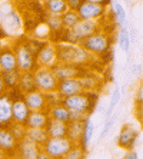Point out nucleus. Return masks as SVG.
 <instances>
[{
    "instance_id": "1",
    "label": "nucleus",
    "mask_w": 143,
    "mask_h": 159,
    "mask_svg": "<svg viewBox=\"0 0 143 159\" xmlns=\"http://www.w3.org/2000/svg\"><path fill=\"white\" fill-rule=\"evenodd\" d=\"M56 56L57 62L66 63V65H74L82 66L92 62L93 55L82 49L79 44H69V43H57L56 44Z\"/></svg>"
},
{
    "instance_id": "2",
    "label": "nucleus",
    "mask_w": 143,
    "mask_h": 159,
    "mask_svg": "<svg viewBox=\"0 0 143 159\" xmlns=\"http://www.w3.org/2000/svg\"><path fill=\"white\" fill-rule=\"evenodd\" d=\"M17 63V70L20 73H30L37 67L36 63V53L32 50V46L29 43H17L13 48Z\"/></svg>"
},
{
    "instance_id": "3",
    "label": "nucleus",
    "mask_w": 143,
    "mask_h": 159,
    "mask_svg": "<svg viewBox=\"0 0 143 159\" xmlns=\"http://www.w3.org/2000/svg\"><path fill=\"white\" fill-rule=\"evenodd\" d=\"M32 75H33V80L37 90H40L43 93L56 92V89H57V79L55 78V75L51 73L50 67L37 66L32 72Z\"/></svg>"
},
{
    "instance_id": "4",
    "label": "nucleus",
    "mask_w": 143,
    "mask_h": 159,
    "mask_svg": "<svg viewBox=\"0 0 143 159\" xmlns=\"http://www.w3.org/2000/svg\"><path fill=\"white\" fill-rule=\"evenodd\" d=\"M79 46L93 56L102 55V53L109 50L110 40H109V36L105 34L103 32H96V33L90 34L89 37L83 39V40L79 43Z\"/></svg>"
},
{
    "instance_id": "5",
    "label": "nucleus",
    "mask_w": 143,
    "mask_h": 159,
    "mask_svg": "<svg viewBox=\"0 0 143 159\" xmlns=\"http://www.w3.org/2000/svg\"><path fill=\"white\" fill-rule=\"evenodd\" d=\"M76 11L84 20H99L106 13V6L103 0H82Z\"/></svg>"
},
{
    "instance_id": "6",
    "label": "nucleus",
    "mask_w": 143,
    "mask_h": 159,
    "mask_svg": "<svg viewBox=\"0 0 143 159\" xmlns=\"http://www.w3.org/2000/svg\"><path fill=\"white\" fill-rule=\"evenodd\" d=\"M72 146L73 143L67 138H49L40 146V149L43 153L50 156L51 159H62Z\"/></svg>"
},
{
    "instance_id": "7",
    "label": "nucleus",
    "mask_w": 143,
    "mask_h": 159,
    "mask_svg": "<svg viewBox=\"0 0 143 159\" xmlns=\"http://www.w3.org/2000/svg\"><path fill=\"white\" fill-rule=\"evenodd\" d=\"M0 26L3 29L4 34L9 36H15V33H19L23 27V22L17 10L10 7L9 10L3 11L0 15Z\"/></svg>"
},
{
    "instance_id": "8",
    "label": "nucleus",
    "mask_w": 143,
    "mask_h": 159,
    "mask_svg": "<svg viewBox=\"0 0 143 159\" xmlns=\"http://www.w3.org/2000/svg\"><path fill=\"white\" fill-rule=\"evenodd\" d=\"M23 100L27 105L30 112H46L49 111L47 106V99H46V93L40 92V90H32L29 93L23 95Z\"/></svg>"
},
{
    "instance_id": "9",
    "label": "nucleus",
    "mask_w": 143,
    "mask_h": 159,
    "mask_svg": "<svg viewBox=\"0 0 143 159\" xmlns=\"http://www.w3.org/2000/svg\"><path fill=\"white\" fill-rule=\"evenodd\" d=\"M36 63L37 66L51 67L57 63V56H56V44L44 43L39 52L36 53Z\"/></svg>"
},
{
    "instance_id": "10",
    "label": "nucleus",
    "mask_w": 143,
    "mask_h": 159,
    "mask_svg": "<svg viewBox=\"0 0 143 159\" xmlns=\"http://www.w3.org/2000/svg\"><path fill=\"white\" fill-rule=\"evenodd\" d=\"M51 73L55 75V78L59 80L63 79H72V78H79L84 70H82L80 66H74V65H66V63H56L50 67Z\"/></svg>"
},
{
    "instance_id": "11",
    "label": "nucleus",
    "mask_w": 143,
    "mask_h": 159,
    "mask_svg": "<svg viewBox=\"0 0 143 159\" xmlns=\"http://www.w3.org/2000/svg\"><path fill=\"white\" fill-rule=\"evenodd\" d=\"M137 136H139V132H137L132 125L126 123V125L122 126V129L118 135L116 142H118V145L122 149L129 151V149H133L136 141H137Z\"/></svg>"
},
{
    "instance_id": "12",
    "label": "nucleus",
    "mask_w": 143,
    "mask_h": 159,
    "mask_svg": "<svg viewBox=\"0 0 143 159\" xmlns=\"http://www.w3.org/2000/svg\"><path fill=\"white\" fill-rule=\"evenodd\" d=\"M40 146L34 142H32L27 138H23L22 141L17 143V149H16V156L19 159H37L40 155Z\"/></svg>"
},
{
    "instance_id": "13",
    "label": "nucleus",
    "mask_w": 143,
    "mask_h": 159,
    "mask_svg": "<svg viewBox=\"0 0 143 159\" xmlns=\"http://www.w3.org/2000/svg\"><path fill=\"white\" fill-rule=\"evenodd\" d=\"M84 92L83 88H82L80 82L77 78H72V79H63V80L57 82V89H56V93L59 95L60 98H67V96H73L77 93Z\"/></svg>"
},
{
    "instance_id": "14",
    "label": "nucleus",
    "mask_w": 143,
    "mask_h": 159,
    "mask_svg": "<svg viewBox=\"0 0 143 159\" xmlns=\"http://www.w3.org/2000/svg\"><path fill=\"white\" fill-rule=\"evenodd\" d=\"M17 63H16L15 50L11 46H2L0 48V72L16 70Z\"/></svg>"
},
{
    "instance_id": "15",
    "label": "nucleus",
    "mask_w": 143,
    "mask_h": 159,
    "mask_svg": "<svg viewBox=\"0 0 143 159\" xmlns=\"http://www.w3.org/2000/svg\"><path fill=\"white\" fill-rule=\"evenodd\" d=\"M77 79L80 82L84 92H97L102 88V78H99L96 73L83 72Z\"/></svg>"
},
{
    "instance_id": "16",
    "label": "nucleus",
    "mask_w": 143,
    "mask_h": 159,
    "mask_svg": "<svg viewBox=\"0 0 143 159\" xmlns=\"http://www.w3.org/2000/svg\"><path fill=\"white\" fill-rule=\"evenodd\" d=\"M19 142L15 139V136L10 133V130L6 128H0V149H3L7 155H15L17 149Z\"/></svg>"
},
{
    "instance_id": "17",
    "label": "nucleus",
    "mask_w": 143,
    "mask_h": 159,
    "mask_svg": "<svg viewBox=\"0 0 143 159\" xmlns=\"http://www.w3.org/2000/svg\"><path fill=\"white\" fill-rule=\"evenodd\" d=\"M30 111L23 99H17L11 102V122L25 123Z\"/></svg>"
},
{
    "instance_id": "18",
    "label": "nucleus",
    "mask_w": 143,
    "mask_h": 159,
    "mask_svg": "<svg viewBox=\"0 0 143 159\" xmlns=\"http://www.w3.org/2000/svg\"><path fill=\"white\" fill-rule=\"evenodd\" d=\"M86 120V119H84ZM84 120H69L67 122V132L66 138L73 145H79L82 141V135H83Z\"/></svg>"
},
{
    "instance_id": "19",
    "label": "nucleus",
    "mask_w": 143,
    "mask_h": 159,
    "mask_svg": "<svg viewBox=\"0 0 143 159\" xmlns=\"http://www.w3.org/2000/svg\"><path fill=\"white\" fill-rule=\"evenodd\" d=\"M11 102L7 95L0 96V128L7 126L11 122Z\"/></svg>"
},
{
    "instance_id": "20",
    "label": "nucleus",
    "mask_w": 143,
    "mask_h": 159,
    "mask_svg": "<svg viewBox=\"0 0 143 159\" xmlns=\"http://www.w3.org/2000/svg\"><path fill=\"white\" fill-rule=\"evenodd\" d=\"M44 129L47 132L49 138H66L67 132V123L55 120V119H49Z\"/></svg>"
},
{
    "instance_id": "21",
    "label": "nucleus",
    "mask_w": 143,
    "mask_h": 159,
    "mask_svg": "<svg viewBox=\"0 0 143 159\" xmlns=\"http://www.w3.org/2000/svg\"><path fill=\"white\" fill-rule=\"evenodd\" d=\"M47 120V112H30L25 122V126L26 128H44Z\"/></svg>"
},
{
    "instance_id": "22",
    "label": "nucleus",
    "mask_w": 143,
    "mask_h": 159,
    "mask_svg": "<svg viewBox=\"0 0 143 159\" xmlns=\"http://www.w3.org/2000/svg\"><path fill=\"white\" fill-rule=\"evenodd\" d=\"M49 119H55V120H60V122L67 123L69 122V109L65 105L57 103L49 107L47 111Z\"/></svg>"
},
{
    "instance_id": "23",
    "label": "nucleus",
    "mask_w": 143,
    "mask_h": 159,
    "mask_svg": "<svg viewBox=\"0 0 143 159\" xmlns=\"http://www.w3.org/2000/svg\"><path fill=\"white\" fill-rule=\"evenodd\" d=\"M26 138L30 139L32 142H34V143H37L39 146H42L49 139V135L44 128H27Z\"/></svg>"
},
{
    "instance_id": "24",
    "label": "nucleus",
    "mask_w": 143,
    "mask_h": 159,
    "mask_svg": "<svg viewBox=\"0 0 143 159\" xmlns=\"http://www.w3.org/2000/svg\"><path fill=\"white\" fill-rule=\"evenodd\" d=\"M44 9H46V13L56 16H62L65 11L69 10L66 0H49L47 3H44Z\"/></svg>"
},
{
    "instance_id": "25",
    "label": "nucleus",
    "mask_w": 143,
    "mask_h": 159,
    "mask_svg": "<svg viewBox=\"0 0 143 159\" xmlns=\"http://www.w3.org/2000/svg\"><path fill=\"white\" fill-rule=\"evenodd\" d=\"M93 130H95V126H93L92 118L89 116V118H86V120H84L83 135H82V141H80V143H79L84 151H87V148H89V143H90V139H92Z\"/></svg>"
},
{
    "instance_id": "26",
    "label": "nucleus",
    "mask_w": 143,
    "mask_h": 159,
    "mask_svg": "<svg viewBox=\"0 0 143 159\" xmlns=\"http://www.w3.org/2000/svg\"><path fill=\"white\" fill-rule=\"evenodd\" d=\"M17 88L20 89V92H23V95H25V93L32 92V90H34V89H36V85H34L33 75H32V72H30V73H22V75H20Z\"/></svg>"
},
{
    "instance_id": "27",
    "label": "nucleus",
    "mask_w": 143,
    "mask_h": 159,
    "mask_svg": "<svg viewBox=\"0 0 143 159\" xmlns=\"http://www.w3.org/2000/svg\"><path fill=\"white\" fill-rule=\"evenodd\" d=\"M20 72L16 69V70H9V72H2V78H3L4 86L6 89H15L19 85V79H20Z\"/></svg>"
},
{
    "instance_id": "28",
    "label": "nucleus",
    "mask_w": 143,
    "mask_h": 159,
    "mask_svg": "<svg viewBox=\"0 0 143 159\" xmlns=\"http://www.w3.org/2000/svg\"><path fill=\"white\" fill-rule=\"evenodd\" d=\"M60 19H62L63 29H72V27L80 20V17H79V15H77V11L76 10H70V9L67 11H65V13L60 16Z\"/></svg>"
},
{
    "instance_id": "29",
    "label": "nucleus",
    "mask_w": 143,
    "mask_h": 159,
    "mask_svg": "<svg viewBox=\"0 0 143 159\" xmlns=\"http://www.w3.org/2000/svg\"><path fill=\"white\" fill-rule=\"evenodd\" d=\"M118 42H119V46L123 49V52H126L129 55L130 53V39H129V29L126 27V25L120 26L119 29V36H118Z\"/></svg>"
},
{
    "instance_id": "30",
    "label": "nucleus",
    "mask_w": 143,
    "mask_h": 159,
    "mask_svg": "<svg viewBox=\"0 0 143 159\" xmlns=\"http://www.w3.org/2000/svg\"><path fill=\"white\" fill-rule=\"evenodd\" d=\"M7 129L10 130V133L15 136V139L17 142H20L23 138H26V130L27 128L25 126V123H16V122H10L7 125Z\"/></svg>"
},
{
    "instance_id": "31",
    "label": "nucleus",
    "mask_w": 143,
    "mask_h": 159,
    "mask_svg": "<svg viewBox=\"0 0 143 159\" xmlns=\"http://www.w3.org/2000/svg\"><path fill=\"white\" fill-rule=\"evenodd\" d=\"M120 89L116 88L112 92V96H110V102H109V106H107L106 112H105V118H109V116H112L114 113V109H116V106H118V103L120 102Z\"/></svg>"
},
{
    "instance_id": "32",
    "label": "nucleus",
    "mask_w": 143,
    "mask_h": 159,
    "mask_svg": "<svg viewBox=\"0 0 143 159\" xmlns=\"http://www.w3.org/2000/svg\"><path fill=\"white\" fill-rule=\"evenodd\" d=\"M44 25L49 27V30H53V32L63 30V25H62V19H60V16L46 13V20H44Z\"/></svg>"
},
{
    "instance_id": "33",
    "label": "nucleus",
    "mask_w": 143,
    "mask_h": 159,
    "mask_svg": "<svg viewBox=\"0 0 143 159\" xmlns=\"http://www.w3.org/2000/svg\"><path fill=\"white\" fill-rule=\"evenodd\" d=\"M113 15H114V23L119 27L123 26L126 23V11L119 2H114L113 3Z\"/></svg>"
},
{
    "instance_id": "34",
    "label": "nucleus",
    "mask_w": 143,
    "mask_h": 159,
    "mask_svg": "<svg viewBox=\"0 0 143 159\" xmlns=\"http://www.w3.org/2000/svg\"><path fill=\"white\" fill-rule=\"evenodd\" d=\"M84 155H86V151L80 145H73L62 159H84Z\"/></svg>"
},
{
    "instance_id": "35",
    "label": "nucleus",
    "mask_w": 143,
    "mask_h": 159,
    "mask_svg": "<svg viewBox=\"0 0 143 159\" xmlns=\"http://www.w3.org/2000/svg\"><path fill=\"white\" fill-rule=\"evenodd\" d=\"M116 118H118V113H113L112 116L106 118V122H105V125H103V129H102V132H100V135H99V141H103V139L107 136V133L110 132L112 126H113L114 122H116Z\"/></svg>"
},
{
    "instance_id": "36",
    "label": "nucleus",
    "mask_w": 143,
    "mask_h": 159,
    "mask_svg": "<svg viewBox=\"0 0 143 159\" xmlns=\"http://www.w3.org/2000/svg\"><path fill=\"white\" fill-rule=\"evenodd\" d=\"M89 113L86 112H76V111H69V120H84L89 118Z\"/></svg>"
},
{
    "instance_id": "37",
    "label": "nucleus",
    "mask_w": 143,
    "mask_h": 159,
    "mask_svg": "<svg viewBox=\"0 0 143 159\" xmlns=\"http://www.w3.org/2000/svg\"><path fill=\"white\" fill-rule=\"evenodd\" d=\"M129 39H130V43H136L137 42V30H136V27H130V30H129Z\"/></svg>"
},
{
    "instance_id": "38",
    "label": "nucleus",
    "mask_w": 143,
    "mask_h": 159,
    "mask_svg": "<svg viewBox=\"0 0 143 159\" xmlns=\"http://www.w3.org/2000/svg\"><path fill=\"white\" fill-rule=\"evenodd\" d=\"M66 3L70 10H76V9L79 7V4L82 3V0H66Z\"/></svg>"
},
{
    "instance_id": "39",
    "label": "nucleus",
    "mask_w": 143,
    "mask_h": 159,
    "mask_svg": "<svg viewBox=\"0 0 143 159\" xmlns=\"http://www.w3.org/2000/svg\"><path fill=\"white\" fill-rule=\"evenodd\" d=\"M142 102H143V88H142V85L137 88V92H136V103L137 105H142Z\"/></svg>"
},
{
    "instance_id": "40",
    "label": "nucleus",
    "mask_w": 143,
    "mask_h": 159,
    "mask_svg": "<svg viewBox=\"0 0 143 159\" xmlns=\"http://www.w3.org/2000/svg\"><path fill=\"white\" fill-rule=\"evenodd\" d=\"M123 159H139V155H137V152L135 149H129Z\"/></svg>"
},
{
    "instance_id": "41",
    "label": "nucleus",
    "mask_w": 143,
    "mask_h": 159,
    "mask_svg": "<svg viewBox=\"0 0 143 159\" xmlns=\"http://www.w3.org/2000/svg\"><path fill=\"white\" fill-rule=\"evenodd\" d=\"M130 72H132V73H135L136 76H140V75H142V63H139V65H135V66L130 69Z\"/></svg>"
},
{
    "instance_id": "42",
    "label": "nucleus",
    "mask_w": 143,
    "mask_h": 159,
    "mask_svg": "<svg viewBox=\"0 0 143 159\" xmlns=\"http://www.w3.org/2000/svg\"><path fill=\"white\" fill-rule=\"evenodd\" d=\"M6 86H4V82H3V78H2V72H0V96L2 95H6Z\"/></svg>"
},
{
    "instance_id": "43",
    "label": "nucleus",
    "mask_w": 143,
    "mask_h": 159,
    "mask_svg": "<svg viewBox=\"0 0 143 159\" xmlns=\"http://www.w3.org/2000/svg\"><path fill=\"white\" fill-rule=\"evenodd\" d=\"M37 159H51L50 156H47L46 153H43V152H40V155H39V158Z\"/></svg>"
},
{
    "instance_id": "44",
    "label": "nucleus",
    "mask_w": 143,
    "mask_h": 159,
    "mask_svg": "<svg viewBox=\"0 0 143 159\" xmlns=\"http://www.w3.org/2000/svg\"><path fill=\"white\" fill-rule=\"evenodd\" d=\"M6 156H7V153L3 149H0V159H6Z\"/></svg>"
},
{
    "instance_id": "45",
    "label": "nucleus",
    "mask_w": 143,
    "mask_h": 159,
    "mask_svg": "<svg viewBox=\"0 0 143 159\" xmlns=\"http://www.w3.org/2000/svg\"><path fill=\"white\" fill-rule=\"evenodd\" d=\"M6 159H19V158L16 156V153H15V155H7L6 156Z\"/></svg>"
},
{
    "instance_id": "46",
    "label": "nucleus",
    "mask_w": 143,
    "mask_h": 159,
    "mask_svg": "<svg viewBox=\"0 0 143 159\" xmlns=\"http://www.w3.org/2000/svg\"><path fill=\"white\" fill-rule=\"evenodd\" d=\"M3 36H6V34H4L3 29H2V26H0V37H3Z\"/></svg>"
},
{
    "instance_id": "47",
    "label": "nucleus",
    "mask_w": 143,
    "mask_h": 159,
    "mask_svg": "<svg viewBox=\"0 0 143 159\" xmlns=\"http://www.w3.org/2000/svg\"><path fill=\"white\" fill-rule=\"evenodd\" d=\"M39 2H40V3H43V4H44V3H47L49 0H39Z\"/></svg>"
},
{
    "instance_id": "48",
    "label": "nucleus",
    "mask_w": 143,
    "mask_h": 159,
    "mask_svg": "<svg viewBox=\"0 0 143 159\" xmlns=\"http://www.w3.org/2000/svg\"><path fill=\"white\" fill-rule=\"evenodd\" d=\"M0 48H2V42H0Z\"/></svg>"
},
{
    "instance_id": "49",
    "label": "nucleus",
    "mask_w": 143,
    "mask_h": 159,
    "mask_svg": "<svg viewBox=\"0 0 143 159\" xmlns=\"http://www.w3.org/2000/svg\"><path fill=\"white\" fill-rule=\"evenodd\" d=\"M2 2H4V0H0V3H2Z\"/></svg>"
},
{
    "instance_id": "50",
    "label": "nucleus",
    "mask_w": 143,
    "mask_h": 159,
    "mask_svg": "<svg viewBox=\"0 0 143 159\" xmlns=\"http://www.w3.org/2000/svg\"><path fill=\"white\" fill-rule=\"evenodd\" d=\"M125 2H127V3H129V0H125Z\"/></svg>"
}]
</instances>
